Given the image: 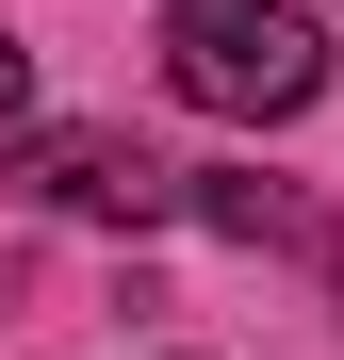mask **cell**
<instances>
[{"mask_svg": "<svg viewBox=\"0 0 344 360\" xmlns=\"http://www.w3.org/2000/svg\"><path fill=\"white\" fill-rule=\"evenodd\" d=\"M181 213L229 229V246H279V262H344V229L295 197V180H229V164H197V180H181Z\"/></svg>", "mask_w": 344, "mask_h": 360, "instance_id": "cell-3", "label": "cell"}, {"mask_svg": "<svg viewBox=\"0 0 344 360\" xmlns=\"http://www.w3.org/2000/svg\"><path fill=\"white\" fill-rule=\"evenodd\" d=\"M17 98H33V66H17V33H0V131H17Z\"/></svg>", "mask_w": 344, "mask_h": 360, "instance_id": "cell-4", "label": "cell"}, {"mask_svg": "<svg viewBox=\"0 0 344 360\" xmlns=\"http://www.w3.org/2000/svg\"><path fill=\"white\" fill-rule=\"evenodd\" d=\"M164 82L229 131H279V115L328 98V33L295 0H164Z\"/></svg>", "mask_w": 344, "mask_h": 360, "instance_id": "cell-1", "label": "cell"}, {"mask_svg": "<svg viewBox=\"0 0 344 360\" xmlns=\"http://www.w3.org/2000/svg\"><path fill=\"white\" fill-rule=\"evenodd\" d=\"M17 180L49 213H98V229H164V213H181V164H148L132 131H33Z\"/></svg>", "mask_w": 344, "mask_h": 360, "instance_id": "cell-2", "label": "cell"}]
</instances>
